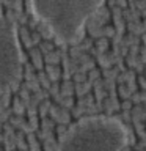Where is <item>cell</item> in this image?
Segmentation results:
<instances>
[{"mask_svg": "<svg viewBox=\"0 0 146 151\" xmlns=\"http://www.w3.org/2000/svg\"><path fill=\"white\" fill-rule=\"evenodd\" d=\"M104 0H28L31 14L60 42L69 44L82 36L88 19Z\"/></svg>", "mask_w": 146, "mask_h": 151, "instance_id": "obj_1", "label": "cell"}, {"mask_svg": "<svg viewBox=\"0 0 146 151\" xmlns=\"http://www.w3.org/2000/svg\"><path fill=\"white\" fill-rule=\"evenodd\" d=\"M127 131L112 116L83 118L60 140L57 151H124Z\"/></svg>", "mask_w": 146, "mask_h": 151, "instance_id": "obj_2", "label": "cell"}, {"mask_svg": "<svg viewBox=\"0 0 146 151\" xmlns=\"http://www.w3.org/2000/svg\"><path fill=\"white\" fill-rule=\"evenodd\" d=\"M22 52L17 40L16 24L0 16V91H5L21 77Z\"/></svg>", "mask_w": 146, "mask_h": 151, "instance_id": "obj_3", "label": "cell"}]
</instances>
